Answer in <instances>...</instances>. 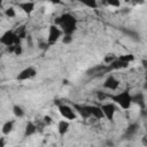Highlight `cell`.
I'll return each instance as SVG.
<instances>
[{
    "label": "cell",
    "instance_id": "9a60e30c",
    "mask_svg": "<svg viewBox=\"0 0 147 147\" xmlns=\"http://www.w3.org/2000/svg\"><path fill=\"white\" fill-rule=\"evenodd\" d=\"M14 127V121H8L2 125V133L3 134H9L13 131Z\"/></svg>",
    "mask_w": 147,
    "mask_h": 147
},
{
    "label": "cell",
    "instance_id": "5bb4252c",
    "mask_svg": "<svg viewBox=\"0 0 147 147\" xmlns=\"http://www.w3.org/2000/svg\"><path fill=\"white\" fill-rule=\"evenodd\" d=\"M69 130V122L68 121H60L59 122V125H57V131L60 133V136H64Z\"/></svg>",
    "mask_w": 147,
    "mask_h": 147
},
{
    "label": "cell",
    "instance_id": "d4e9b609",
    "mask_svg": "<svg viewBox=\"0 0 147 147\" xmlns=\"http://www.w3.org/2000/svg\"><path fill=\"white\" fill-rule=\"evenodd\" d=\"M115 59H116L115 55H113V54H108V55H106V57H105V63L109 64V63H111Z\"/></svg>",
    "mask_w": 147,
    "mask_h": 147
},
{
    "label": "cell",
    "instance_id": "3957f363",
    "mask_svg": "<svg viewBox=\"0 0 147 147\" xmlns=\"http://www.w3.org/2000/svg\"><path fill=\"white\" fill-rule=\"evenodd\" d=\"M0 42L3 44L5 46H10V45H17L21 42V38L17 36L16 32L14 31H7L0 37Z\"/></svg>",
    "mask_w": 147,
    "mask_h": 147
},
{
    "label": "cell",
    "instance_id": "277c9868",
    "mask_svg": "<svg viewBox=\"0 0 147 147\" xmlns=\"http://www.w3.org/2000/svg\"><path fill=\"white\" fill-rule=\"evenodd\" d=\"M59 111L67 119H75L76 118V111H75V109L71 108L68 105H60L59 106Z\"/></svg>",
    "mask_w": 147,
    "mask_h": 147
},
{
    "label": "cell",
    "instance_id": "603a6c76",
    "mask_svg": "<svg viewBox=\"0 0 147 147\" xmlns=\"http://www.w3.org/2000/svg\"><path fill=\"white\" fill-rule=\"evenodd\" d=\"M106 3H108L109 6H113V7H119L121 1L119 0H106Z\"/></svg>",
    "mask_w": 147,
    "mask_h": 147
},
{
    "label": "cell",
    "instance_id": "4316f807",
    "mask_svg": "<svg viewBox=\"0 0 147 147\" xmlns=\"http://www.w3.org/2000/svg\"><path fill=\"white\" fill-rule=\"evenodd\" d=\"M14 49H15V45H10V46H7V51L9 53H14Z\"/></svg>",
    "mask_w": 147,
    "mask_h": 147
},
{
    "label": "cell",
    "instance_id": "f546056e",
    "mask_svg": "<svg viewBox=\"0 0 147 147\" xmlns=\"http://www.w3.org/2000/svg\"><path fill=\"white\" fill-rule=\"evenodd\" d=\"M5 146V138H0V147Z\"/></svg>",
    "mask_w": 147,
    "mask_h": 147
},
{
    "label": "cell",
    "instance_id": "30bf717a",
    "mask_svg": "<svg viewBox=\"0 0 147 147\" xmlns=\"http://www.w3.org/2000/svg\"><path fill=\"white\" fill-rule=\"evenodd\" d=\"M74 109H75V111H77L83 118H90V117H91V114H90L88 110H87V106H82V105L75 103V105H74Z\"/></svg>",
    "mask_w": 147,
    "mask_h": 147
},
{
    "label": "cell",
    "instance_id": "4fadbf2b",
    "mask_svg": "<svg viewBox=\"0 0 147 147\" xmlns=\"http://www.w3.org/2000/svg\"><path fill=\"white\" fill-rule=\"evenodd\" d=\"M131 100H132V102H134V103H138L142 109L145 108V106H146V102H145V96H144V94L142 93H138V94H136V95H131Z\"/></svg>",
    "mask_w": 147,
    "mask_h": 147
},
{
    "label": "cell",
    "instance_id": "2e32d148",
    "mask_svg": "<svg viewBox=\"0 0 147 147\" xmlns=\"http://www.w3.org/2000/svg\"><path fill=\"white\" fill-rule=\"evenodd\" d=\"M36 131H37V126L32 122H29L25 126V136H32L36 133Z\"/></svg>",
    "mask_w": 147,
    "mask_h": 147
},
{
    "label": "cell",
    "instance_id": "4dcf8cb0",
    "mask_svg": "<svg viewBox=\"0 0 147 147\" xmlns=\"http://www.w3.org/2000/svg\"><path fill=\"white\" fill-rule=\"evenodd\" d=\"M145 2V0H134L133 1V3H144Z\"/></svg>",
    "mask_w": 147,
    "mask_h": 147
},
{
    "label": "cell",
    "instance_id": "f1b7e54d",
    "mask_svg": "<svg viewBox=\"0 0 147 147\" xmlns=\"http://www.w3.org/2000/svg\"><path fill=\"white\" fill-rule=\"evenodd\" d=\"M48 1L52 2V3H55V5H61V3H62L61 0H48Z\"/></svg>",
    "mask_w": 147,
    "mask_h": 147
},
{
    "label": "cell",
    "instance_id": "8d00e7d4",
    "mask_svg": "<svg viewBox=\"0 0 147 147\" xmlns=\"http://www.w3.org/2000/svg\"><path fill=\"white\" fill-rule=\"evenodd\" d=\"M0 44H1V42H0Z\"/></svg>",
    "mask_w": 147,
    "mask_h": 147
},
{
    "label": "cell",
    "instance_id": "d6a6232c",
    "mask_svg": "<svg viewBox=\"0 0 147 147\" xmlns=\"http://www.w3.org/2000/svg\"><path fill=\"white\" fill-rule=\"evenodd\" d=\"M2 2H3V0H0V7L2 6Z\"/></svg>",
    "mask_w": 147,
    "mask_h": 147
},
{
    "label": "cell",
    "instance_id": "e0dca14e",
    "mask_svg": "<svg viewBox=\"0 0 147 147\" xmlns=\"http://www.w3.org/2000/svg\"><path fill=\"white\" fill-rule=\"evenodd\" d=\"M13 113H14V115H15L16 117H18V118H21V117L24 116V110L22 109V107L17 106V105H14V106H13Z\"/></svg>",
    "mask_w": 147,
    "mask_h": 147
},
{
    "label": "cell",
    "instance_id": "5b68a950",
    "mask_svg": "<svg viewBox=\"0 0 147 147\" xmlns=\"http://www.w3.org/2000/svg\"><path fill=\"white\" fill-rule=\"evenodd\" d=\"M101 110L103 113V117H106L109 121L114 119V116H115V113H116V108H115V106L113 103L101 105Z\"/></svg>",
    "mask_w": 147,
    "mask_h": 147
},
{
    "label": "cell",
    "instance_id": "52a82bcc",
    "mask_svg": "<svg viewBox=\"0 0 147 147\" xmlns=\"http://www.w3.org/2000/svg\"><path fill=\"white\" fill-rule=\"evenodd\" d=\"M62 30H60L56 25H51L49 26V32H48V44H54L57 41V39L61 37Z\"/></svg>",
    "mask_w": 147,
    "mask_h": 147
},
{
    "label": "cell",
    "instance_id": "1f68e13d",
    "mask_svg": "<svg viewBox=\"0 0 147 147\" xmlns=\"http://www.w3.org/2000/svg\"><path fill=\"white\" fill-rule=\"evenodd\" d=\"M142 65H144V67H145V68H146V61H145V60H144V61H142Z\"/></svg>",
    "mask_w": 147,
    "mask_h": 147
},
{
    "label": "cell",
    "instance_id": "cb8c5ba5",
    "mask_svg": "<svg viewBox=\"0 0 147 147\" xmlns=\"http://www.w3.org/2000/svg\"><path fill=\"white\" fill-rule=\"evenodd\" d=\"M23 53V48H22V46H21V44H17V45H15V49H14V54L15 55H21Z\"/></svg>",
    "mask_w": 147,
    "mask_h": 147
},
{
    "label": "cell",
    "instance_id": "ac0fdd59",
    "mask_svg": "<svg viewBox=\"0 0 147 147\" xmlns=\"http://www.w3.org/2000/svg\"><path fill=\"white\" fill-rule=\"evenodd\" d=\"M79 2H82L83 5H85L86 7H88V8H93V9H95L96 7H98V2H96V0H78Z\"/></svg>",
    "mask_w": 147,
    "mask_h": 147
},
{
    "label": "cell",
    "instance_id": "7a4b0ae2",
    "mask_svg": "<svg viewBox=\"0 0 147 147\" xmlns=\"http://www.w3.org/2000/svg\"><path fill=\"white\" fill-rule=\"evenodd\" d=\"M109 98H111V100L114 102H116L117 105H119L121 108L123 109H129L131 107L132 100H131V94L129 93V91H123L121 93H117L115 95H109Z\"/></svg>",
    "mask_w": 147,
    "mask_h": 147
},
{
    "label": "cell",
    "instance_id": "d6986e66",
    "mask_svg": "<svg viewBox=\"0 0 147 147\" xmlns=\"http://www.w3.org/2000/svg\"><path fill=\"white\" fill-rule=\"evenodd\" d=\"M5 15H6L8 18H13V17L16 16V11H15V9H14L13 7H9V8L5 9Z\"/></svg>",
    "mask_w": 147,
    "mask_h": 147
},
{
    "label": "cell",
    "instance_id": "484cf974",
    "mask_svg": "<svg viewBox=\"0 0 147 147\" xmlns=\"http://www.w3.org/2000/svg\"><path fill=\"white\" fill-rule=\"evenodd\" d=\"M96 96H98V99L99 100H101V101H103L106 98H108V94H106L105 92H98V94H96Z\"/></svg>",
    "mask_w": 147,
    "mask_h": 147
},
{
    "label": "cell",
    "instance_id": "8992f818",
    "mask_svg": "<svg viewBox=\"0 0 147 147\" xmlns=\"http://www.w3.org/2000/svg\"><path fill=\"white\" fill-rule=\"evenodd\" d=\"M37 75V70L33 67H28L23 69L18 75H17V80H26Z\"/></svg>",
    "mask_w": 147,
    "mask_h": 147
},
{
    "label": "cell",
    "instance_id": "44dd1931",
    "mask_svg": "<svg viewBox=\"0 0 147 147\" xmlns=\"http://www.w3.org/2000/svg\"><path fill=\"white\" fill-rule=\"evenodd\" d=\"M72 40H74L72 34H64V37L62 38V42H63V44H65V45L71 44V42H72Z\"/></svg>",
    "mask_w": 147,
    "mask_h": 147
},
{
    "label": "cell",
    "instance_id": "6da1fadb",
    "mask_svg": "<svg viewBox=\"0 0 147 147\" xmlns=\"http://www.w3.org/2000/svg\"><path fill=\"white\" fill-rule=\"evenodd\" d=\"M55 25H60L64 34H72L77 28V21L72 15L63 14L55 20Z\"/></svg>",
    "mask_w": 147,
    "mask_h": 147
},
{
    "label": "cell",
    "instance_id": "836d02e7",
    "mask_svg": "<svg viewBox=\"0 0 147 147\" xmlns=\"http://www.w3.org/2000/svg\"><path fill=\"white\" fill-rule=\"evenodd\" d=\"M1 16H2V13H1V11H0V17H1Z\"/></svg>",
    "mask_w": 147,
    "mask_h": 147
},
{
    "label": "cell",
    "instance_id": "83f0119b",
    "mask_svg": "<svg viewBox=\"0 0 147 147\" xmlns=\"http://www.w3.org/2000/svg\"><path fill=\"white\" fill-rule=\"evenodd\" d=\"M44 121H45V123H47V124H49V123L52 122V118H51L49 116H45V117H44Z\"/></svg>",
    "mask_w": 147,
    "mask_h": 147
},
{
    "label": "cell",
    "instance_id": "7402d4cb",
    "mask_svg": "<svg viewBox=\"0 0 147 147\" xmlns=\"http://www.w3.org/2000/svg\"><path fill=\"white\" fill-rule=\"evenodd\" d=\"M137 131H138V125H137V124H132V125L129 127V130H127V134H129V136H132V134H134Z\"/></svg>",
    "mask_w": 147,
    "mask_h": 147
},
{
    "label": "cell",
    "instance_id": "8fae6325",
    "mask_svg": "<svg viewBox=\"0 0 147 147\" xmlns=\"http://www.w3.org/2000/svg\"><path fill=\"white\" fill-rule=\"evenodd\" d=\"M18 7H20L25 14H31V13L34 10V2H32V1L21 2V3H18Z\"/></svg>",
    "mask_w": 147,
    "mask_h": 147
},
{
    "label": "cell",
    "instance_id": "9c48e42d",
    "mask_svg": "<svg viewBox=\"0 0 147 147\" xmlns=\"http://www.w3.org/2000/svg\"><path fill=\"white\" fill-rule=\"evenodd\" d=\"M87 110L91 114V117H94L96 119H101L103 118V113L101 110V107L99 106H87Z\"/></svg>",
    "mask_w": 147,
    "mask_h": 147
},
{
    "label": "cell",
    "instance_id": "ba28073f",
    "mask_svg": "<svg viewBox=\"0 0 147 147\" xmlns=\"http://www.w3.org/2000/svg\"><path fill=\"white\" fill-rule=\"evenodd\" d=\"M119 86V82L114 77V76H108L107 79L103 83V87L108 88V90H117V87Z\"/></svg>",
    "mask_w": 147,
    "mask_h": 147
},
{
    "label": "cell",
    "instance_id": "ffe728a7",
    "mask_svg": "<svg viewBox=\"0 0 147 147\" xmlns=\"http://www.w3.org/2000/svg\"><path fill=\"white\" fill-rule=\"evenodd\" d=\"M118 59L122 60V61H124V62H126V63H129V62H131V61L134 60V56L132 54H124V55H121Z\"/></svg>",
    "mask_w": 147,
    "mask_h": 147
},
{
    "label": "cell",
    "instance_id": "e575fe53",
    "mask_svg": "<svg viewBox=\"0 0 147 147\" xmlns=\"http://www.w3.org/2000/svg\"><path fill=\"white\" fill-rule=\"evenodd\" d=\"M125 1H126V2H127V1H130V0H125Z\"/></svg>",
    "mask_w": 147,
    "mask_h": 147
},
{
    "label": "cell",
    "instance_id": "7c38bea8",
    "mask_svg": "<svg viewBox=\"0 0 147 147\" xmlns=\"http://www.w3.org/2000/svg\"><path fill=\"white\" fill-rule=\"evenodd\" d=\"M129 65V63L119 60V59H115L111 63H109V69L113 70V69H123V68H126Z\"/></svg>",
    "mask_w": 147,
    "mask_h": 147
},
{
    "label": "cell",
    "instance_id": "d590c367",
    "mask_svg": "<svg viewBox=\"0 0 147 147\" xmlns=\"http://www.w3.org/2000/svg\"><path fill=\"white\" fill-rule=\"evenodd\" d=\"M71 1H74V0H71Z\"/></svg>",
    "mask_w": 147,
    "mask_h": 147
}]
</instances>
